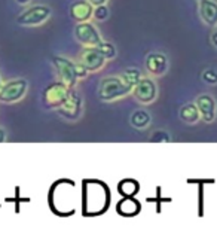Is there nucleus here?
Wrapping results in <instances>:
<instances>
[{"label":"nucleus","instance_id":"obj_1","mask_svg":"<svg viewBox=\"0 0 217 250\" xmlns=\"http://www.w3.org/2000/svg\"><path fill=\"white\" fill-rule=\"evenodd\" d=\"M131 94V89L123 83L122 78L119 75L104 76L99 82V91L97 96L100 102L103 103H113L118 100L125 99Z\"/></svg>","mask_w":217,"mask_h":250},{"label":"nucleus","instance_id":"obj_2","mask_svg":"<svg viewBox=\"0 0 217 250\" xmlns=\"http://www.w3.org/2000/svg\"><path fill=\"white\" fill-rule=\"evenodd\" d=\"M52 17V9L48 5L38 3V5H28L18 17L17 22L22 27H39L49 21Z\"/></svg>","mask_w":217,"mask_h":250},{"label":"nucleus","instance_id":"obj_3","mask_svg":"<svg viewBox=\"0 0 217 250\" xmlns=\"http://www.w3.org/2000/svg\"><path fill=\"white\" fill-rule=\"evenodd\" d=\"M52 62V67L57 73L58 81L64 82L69 88H76L79 83V78L76 73V64L75 61L63 57V55H54L51 58Z\"/></svg>","mask_w":217,"mask_h":250},{"label":"nucleus","instance_id":"obj_4","mask_svg":"<svg viewBox=\"0 0 217 250\" xmlns=\"http://www.w3.org/2000/svg\"><path fill=\"white\" fill-rule=\"evenodd\" d=\"M131 96L141 106H147V104H152L157 102V99L159 96V89H158L155 78H152L149 75L143 76L140 79V82L131 89Z\"/></svg>","mask_w":217,"mask_h":250},{"label":"nucleus","instance_id":"obj_5","mask_svg":"<svg viewBox=\"0 0 217 250\" xmlns=\"http://www.w3.org/2000/svg\"><path fill=\"white\" fill-rule=\"evenodd\" d=\"M55 110H57L58 116H61L66 121H70V122L79 121L83 115V99L80 96V92L76 91V88L70 89L64 103Z\"/></svg>","mask_w":217,"mask_h":250},{"label":"nucleus","instance_id":"obj_6","mask_svg":"<svg viewBox=\"0 0 217 250\" xmlns=\"http://www.w3.org/2000/svg\"><path fill=\"white\" fill-rule=\"evenodd\" d=\"M28 91V81L24 78H17L8 82H3L2 89H0V102L12 104L21 102Z\"/></svg>","mask_w":217,"mask_h":250},{"label":"nucleus","instance_id":"obj_7","mask_svg":"<svg viewBox=\"0 0 217 250\" xmlns=\"http://www.w3.org/2000/svg\"><path fill=\"white\" fill-rule=\"evenodd\" d=\"M70 89H73V88H69L64 82H61V81H55V82L49 83L43 89V94H42L43 106L46 109H54V110L58 109L67 99Z\"/></svg>","mask_w":217,"mask_h":250},{"label":"nucleus","instance_id":"obj_8","mask_svg":"<svg viewBox=\"0 0 217 250\" xmlns=\"http://www.w3.org/2000/svg\"><path fill=\"white\" fill-rule=\"evenodd\" d=\"M73 36L76 42H79L82 46H99L103 42V38L100 35L97 25L91 21L76 22Z\"/></svg>","mask_w":217,"mask_h":250},{"label":"nucleus","instance_id":"obj_9","mask_svg":"<svg viewBox=\"0 0 217 250\" xmlns=\"http://www.w3.org/2000/svg\"><path fill=\"white\" fill-rule=\"evenodd\" d=\"M78 60L85 66V69L89 72V75L103 70L107 62L106 57L97 46H82Z\"/></svg>","mask_w":217,"mask_h":250},{"label":"nucleus","instance_id":"obj_10","mask_svg":"<svg viewBox=\"0 0 217 250\" xmlns=\"http://www.w3.org/2000/svg\"><path fill=\"white\" fill-rule=\"evenodd\" d=\"M144 69L152 78H162L170 69V60L164 52H149L144 60Z\"/></svg>","mask_w":217,"mask_h":250},{"label":"nucleus","instance_id":"obj_11","mask_svg":"<svg viewBox=\"0 0 217 250\" xmlns=\"http://www.w3.org/2000/svg\"><path fill=\"white\" fill-rule=\"evenodd\" d=\"M195 103L198 106L201 121L205 124H211L217 118V102L210 94H199L195 99Z\"/></svg>","mask_w":217,"mask_h":250},{"label":"nucleus","instance_id":"obj_12","mask_svg":"<svg viewBox=\"0 0 217 250\" xmlns=\"http://www.w3.org/2000/svg\"><path fill=\"white\" fill-rule=\"evenodd\" d=\"M198 15L204 25L217 27V2L216 0H198Z\"/></svg>","mask_w":217,"mask_h":250},{"label":"nucleus","instance_id":"obj_13","mask_svg":"<svg viewBox=\"0 0 217 250\" xmlns=\"http://www.w3.org/2000/svg\"><path fill=\"white\" fill-rule=\"evenodd\" d=\"M92 11H94V6L88 0H76V2L70 5L69 14L75 22H85V21H91Z\"/></svg>","mask_w":217,"mask_h":250},{"label":"nucleus","instance_id":"obj_14","mask_svg":"<svg viewBox=\"0 0 217 250\" xmlns=\"http://www.w3.org/2000/svg\"><path fill=\"white\" fill-rule=\"evenodd\" d=\"M178 118H180V121H183L184 124H188V125H195L197 122H199L201 115H199L197 103L191 102V103L183 104L178 109Z\"/></svg>","mask_w":217,"mask_h":250},{"label":"nucleus","instance_id":"obj_15","mask_svg":"<svg viewBox=\"0 0 217 250\" xmlns=\"http://www.w3.org/2000/svg\"><path fill=\"white\" fill-rule=\"evenodd\" d=\"M130 124H131V127L138 130V131H143L146 128L150 127V124H152V115L149 110L146 109H136L131 116H130Z\"/></svg>","mask_w":217,"mask_h":250},{"label":"nucleus","instance_id":"obj_16","mask_svg":"<svg viewBox=\"0 0 217 250\" xmlns=\"http://www.w3.org/2000/svg\"><path fill=\"white\" fill-rule=\"evenodd\" d=\"M119 76L122 78L123 83H125L130 89H133V88L140 82V79H141L144 75H143V72H141L140 69H137V67H128V69L123 70Z\"/></svg>","mask_w":217,"mask_h":250},{"label":"nucleus","instance_id":"obj_17","mask_svg":"<svg viewBox=\"0 0 217 250\" xmlns=\"http://www.w3.org/2000/svg\"><path fill=\"white\" fill-rule=\"evenodd\" d=\"M97 48L103 52V55L106 57V60H107V61H109V60H115V58H116V55H118V49H116V46H115L112 42H106V41H103Z\"/></svg>","mask_w":217,"mask_h":250},{"label":"nucleus","instance_id":"obj_18","mask_svg":"<svg viewBox=\"0 0 217 250\" xmlns=\"http://www.w3.org/2000/svg\"><path fill=\"white\" fill-rule=\"evenodd\" d=\"M110 15V9L107 5H100V6H94V11H92V18L99 22H103L109 18Z\"/></svg>","mask_w":217,"mask_h":250},{"label":"nucleus","instance_id":"obj_19","mask_svg":"<svg viewBox=\"0 0 217 250\" xmlns=\"http://www.w3.org/2000/svg\"><path fill=\"white\" fill-rule=\"evenodd\" d=\"M149 142L152 143H170L171 142V134L165 130H158V131H155L152 133Z\"/></svg>","mask_w":217,"mask_h":250},{"label":"nucleus","instance_id":"obj_20","mask_svg":"<svg viewBox=\"0 0 217 250\" xmlns=\"http://www.w3.org/2000/svg\"><path fill=\"white\" fill-rule=\"evenodd\" d=\"M201 79L207 85H217V70L214 67H208L201 73Z\"/></svg>","mask_w":217,"mask_h":250},{"label":"nucleus","instance_id":"obj_21","mask_svg":"<svg viewBox=\"0 0 217 250\" xmlns=\"http://www.w3.org/2000/svg\"><path fill=\"white\" fill-rule=\"evenodd\" d=\"M75 64H76V73H78V78H79V81L80 79H85L88 75H89V72L85 69V66L82 64V62L78 60V61H75Z\"/></svg>","mask_w":217,"mask_h":250},{"label":"nucleus","instance_id":"obj_22","mask_svg":"<svg viewBox=\"0 0 217 250\" xmlns=\"http://www.w3.org/2000/svg\"><path fill=\"white\" fill-rule=\"evenodd\" d=\"M92 6H100V5H107L109 0H88Z\"/></svg>","mask_w":217,"mask_h":250},{"label":"nucleus","instance_id":"obj_23","mask_svg":"<svg viewBox=\"0 0 217 250\" xmlns=\"http://www.w3.org/2000/svg\"><path fill=\"white\" fill-rule=\"evenodd\" d=\"M210 41H211L213 46L217 49V30H214L213 33H211V36H210Z\"/></svg>","mask_w":217,"mask_h":250},{"label":"nucleus","instance_id":"obj_24","mask_svg":"<svg viewBox=\"0 0 217 250\" xmlns=\"http://www.w3.org/2000/svg\"><path fill=\"white\" fill-rule=\"evenodd\" d=\"M6 140H8V134L2 127H0V143H5Z\"/></svg>","mask_w":217,"mask_h":250},{"label":"nucleus","instance_id":"obj_25","mask_svg":"<svg viewBox=\"0 0 217 250\" xmlns=\"http://www.w3.org/2000/svg\"><path fill=\"white\" fill-rule=\"evenodd\" d=\"M15 2H17L20 6H28L30 3H32V0H15Z\"/></svg>","mask_w":217,"mask_h":250},{"label":"nucleus","instance_id":"obj_26","mask_svg":"<svg viewBox=\"0 0 217 250\" xmlns=\"http://www.w3.org/2000/svg\"><path fill=\"white\" fill-rule=\"evenodd\" d=\"M2 85H3V78H2V75H0V89H2Z\"/></svg>","mask_w":217,"mask_h":250}]
</instances>
